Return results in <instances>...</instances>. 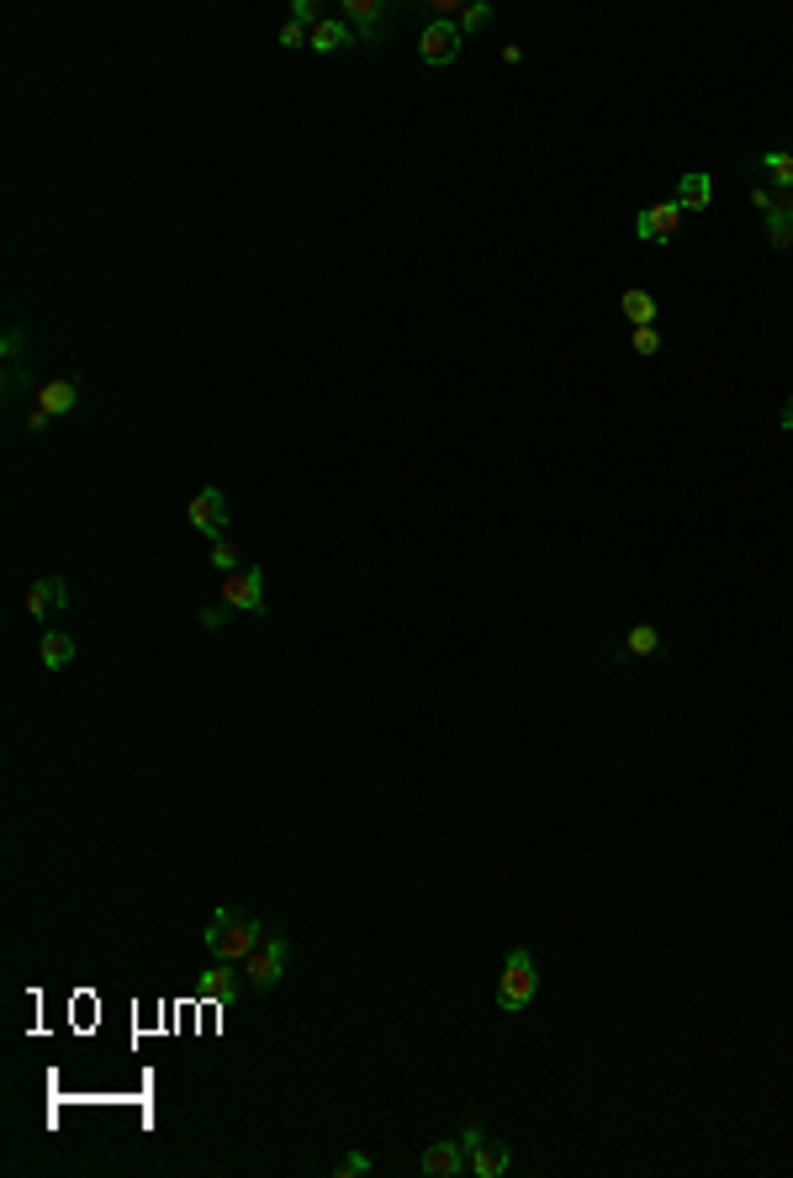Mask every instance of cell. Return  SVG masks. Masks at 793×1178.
Returning <instances> with one entry per match:
<instances>
[{
  "label": "cell",
  "instance_id": "1",
  "mask_svg": "<svg viewBox=\"0 0 793 1178\" xmlns=\"http://www.w3.org/2000/svg\"><path fill=\"white\" fill-rule=\"evenodd\" d=\"M270 936V925L265 920H254V914H238V909H212V920L207 930H201V946L212 951L217 962H244L254 946H260Z\"/></svg>",
  "mask_w": 793,
  "mask_h": 1178
},
{
  "label": "cell",
  "instance_id": "2",
  "mask_svg": "<svg viewBox=\"0 0 793 1178\" xmlns=\"http://www.w3.org/2000/svg\"><path fill=\"white\" fill-rule=\"evenodd\" d=\"M534 994H540V972H534V957L519 946V951H508L503 972H497V1009L524 1015V1009L534 1004Z\"/></svg>",
  "mask_w": 793,
  "mask_h": 1178
},
{
  "label": "cell",
  "instance_id": "3",
  "mask_svg": "<svg viewBox=\"0 0 793 1178\" xmlns=\"http://www.w3.org/2000/svg\"><path fill=\"white\" fill-rule=\"evenodd\" d=\"M286 967H291V941H286V930H270V936L244 957V978H249V988L270 994V988L286 978Z\"/></svg>",
  "mask_w": 793,
  "mask_h": 1178
},
{
  "label": "cell",
  "instance_id": "4",
  "mask_svg": "<svg viewBox=\"0 0 793 1178\" xmlns=\"http://www.w3.org/2000/svg\"><path fill=\"white\" fill-rule=\"evenodd\" d=\"M217 597L233 608V613H249V619H265V566L260 560H249L244 571H228L223 576V587H217Z\"/></svg>",
  "mask_w": 793,
  "mask_h": 1178
},
{
  "label": "cell",
  "instance_id": "5",
  "mask_svg": "<svg viewBox=\"0 0 793 1178\" xmlns=\"http://www.w3.org/2000/svg\"><path fill=\"white\" fill-rule=\"evenodd\" d=\"M460 53H466V37H460V27H455V22H439V16H434V22L418 32V59L429 64V69H439V64H455Z\"/></svg>",
  "mask_w": 793,
  "mask_h": 1178
},
{
  "label": "cell",
  "instance_id": "6",
  "mask_svg": "<svg viewBox=\"0 0 793 1178\" xmlns=\"http://www.w3.org/2000/svg\"><path fill=\"white\" fill-rule=\"evenodd\" d=\"M186 518H191L196 534L223 539L228 534V497H223V486H201V492L186 502Z\"/></svg>",
  "mask_w": 793,
  "mask_h": 1178
},
{
  "label": "cell",
  "instance_id": "7",
  "mask_svg": "<svg viewBox=\"0 0 793 1178\" xmlns=\"http://www.w3.org/2000/svg\"><path fill=\"white\" fill-rule=\"evenodd\" d=\"M386 16H392L386 0H344V22L355 32V43H365V48H376L386 37Z\"/></svg>",
  "mask_w": 793,
  "mask_h": 1178
},
{
  "label": "cell",
  "instance_id": "8",
  "mask_svg": "<svg viewBox=\"0 0 793 1178\" xmlns=\"http://www.w3.org/2000/svg\"><path fill=\"white\" fill-rule=\"evenodd\" d=\"M677 228H682V207H677V201H656V207H645L635 217V238L640 243H667V238H677Z\"/></svg>",
  "mask_w": 793,
  "mask_h": 1178
},
{
  "label": "cell",
  "instance_id": "9",
  "mask_svg": "<svg viewBox=\"0 0 793 1178\" xmlns=\"http://www.w3.org/2000/svg\"><path fill=\"white\" fill-rule=\"evenodd\" d=\"M418 1173H423V1178H455V1173H466V1147H460V1136H455V1142H434L429 1152L418 1157Z\"/></svg>",
  "mask_w": 793,
  "mask_h": 1178
},
{
  "label": "cell",
  "instance_id": "10",
  "mask_svg": "<svg viewBox=\"0 0 793 1178\" xmlns=\"http://www.w3.org/2000/svg\"><path fill=\"white\" fill-rule=\"evenodd\" d=\"M22 608L32 613V619H48V613L69 608V587H64V576H48V582H32V592L22 597Z\"/></svg>",
  "mask_w": 793,
  "mask_h": 1178
},
{
  "label": "cell",
  "instance_id": "11",
  "mask_svg": "<svg viewBox=\"0 0 793 1178\" xmlns=\"http://www.w3.org/2000/svg\"><path fill=\"white\" fill-rule=\"evenodd\" d=\"M75 402H80V381H75V376H69V381H43L38 397H32V407H43L48 418L75 413Z\"/></svg>",
  "mask_w": 793,
  "mask_h": 1178
},
{
  "label": "cell",
  "instance_id": "12",
  "mask_svg": "<svg viewBox=\"0 0 793 1178\" xmlns=\"http://www.w3.org/2000/svg\"><path fill=\"white\" fill-rule=\"evenodd\" d=\"M196 994L201 999H212V1004H228L238 994V972L233 962H212L207 972H196Z\"/></svg>",
  "mask_w": 793,
  "mask_h": 1178
},
{
  "label": "cell",
  "instance_id": "13",
  "mask_svg": "<svg viewBox=\"0 0 793 1178\" xmlns=\"http://www.w3.org/2000/svg\"><path fill=\"white\" fill-rule=\"evenodd\" d=\"M307 48L312 53H344V48H355V32H349L344 16H323V22L307 32Z\"/></svg>",
  "mask_w": 793,
  "mask_h": 1178
},
{
  "label": "cell",
  "instance_id": "14",
  "mask_svg": "<svg viewBox=\"0 0 793 1178\" xmlns=\"http://www.w3.org/2000/svg\"><path fill=\"white\" fill-rule=\"evenodd\" d=\"M508 1168H513V1152H508L503 1142H487V1136H482V1142L471 1147L466 1173H476V1178H503Z\"/></svg>",
  "mask_w": 793,
  "mask_h": 1178
},
{
  "label": "cell",
  "instance_id": "15",
  "mask_svg": "<svg viewBox=\"0 0 793 1178\" xmlns=\"http://www.w3.org/2000/svg\"><path fill=\"white\" fill-rule=\"evenodd\" d=\"M709 201H714V180L704 170H688L677 180V207L682 212H709Z\"/></svg>",
  "mask_w": 793,
  "mask_h": 1178
},
{
  "label": "cell",
  "instance_id": "16",
  "mask_svg": "<svg viewBox=\"0 0 793 1178\" xmlns=\"http://www.w3.org/2000/svg\"><path fill=\"white\" fill-rule=\"evenodd\" d=\"M38 661H43V671H64L69 661H75V634L48 629V634H43V645H38Z\"/></svg>",
  "mask_w": 793,
  "mask_h": 1178
},
{
  "label": "cell",
  "instance_id": "17",
  "mask_svg": "<svg viewBox=\"0 0 793 1178\" xmlns=\"http://www.w3.org/2000/svg\"><path fill=\"white\" fill-rule=\"evenodd\" d=\"M619 312H624V323H630V328H651L661 307H656V296H651V291H640V286H635V291H624V296H619Z\"/></svg>",
  "mask_w": 793,
  "mask_h": 1178
},
{
  "label": "cell",
  "instance_id": "18",
  "mask_svg": "<svg viewBox=\"0 0 793 1178\" xmlns=\"http://www.w3.org/2000/svg\"><path fill=\"white\" fill-rule=\"evenodd\" d=\"M656 650H661V629L656 624H635L630 634H624V656L645 661V656H656Z\"/></svg>",
  "mask_w": 793,
  "mask_h": 1178
},
{
  "label": "cell",
  "instance_id": "19",
  "mask_svg": "<svg viewBox=\"0 0 793 1178\" xmlns=\"http://www.w3.org/2000/svg\"><path fill=\"white\" fill-rule=\"evenodd\" d=\"M756 170H767V180L778 185V191H793V154H783V148L762 154V159H756Z\"/></svg>",
  "mask_w": 793,
  "mask_h": 1178
},
{
  "label": "cell",
  "instance_id": "20",
  "mask_svg": "<svg viewBox=\"0 0 793 1178\" xmlns=\"http://www.w3.org/2000/svg\"><path fill=\"white\" fill-rule=\"evenodd\" d=\"M207 555H212V566L223 571V576H228V571H244V550H238L228 534H223V539H212V550H207Z\"/></svg>",
  "mask_w": 793,
  "mask_h": 1178
},
{
  "label": "cell",
  "instance_id": "21",
  "mask_svg": "<svg viewBox=\"0 0 793 1178\" xmlns=\"http://www.w3.org/2000/svg\"><path fill=\"white\" fill-rule=\"evenodd\" d=\"M492 22V6H487V0H476V6H466V11H460L455 16V27H460V37H471V32H482Z\"/></svg>",
  "mask_w": 793,
  "mask_h": 1178
},
{
  "label": "cell",
  "instance_id": "22",
  "mask_svg": "<svg viewBox=\"0 0 793 1178\" xmlns=\"http://www.w3.org/2000/svg\"><path fill=\"white\" fill-rule=\"evenodd\" d=\"M767 243H772V249H793V217L767 212Z\"/></svg>",
  "mask_w": 793,
  "mask_h": 1178
},
{
  "label": "cell",
  "instance_id": "23",
  "mask_svg": "<svg viewBox=\"0 0 793 1178\" xmlns=\"http://www.w3.org/2000/svg\"><path fill=\"white\" fill-rule=\"evenodd\" d=\"M196 619H201V629H212V634H217V629H223V624L233 619V608L223 603V597H217V603H201V608H196Z\"/></svg>",
  "mask_w": 793,
  "mask_h": 1178
},
{
  "label": "cell",
  "instance_id": "24",
  "mask_svg": "<svg viewBox=\"0 0 793 1178\" xmlns=\"http://www.w3.org/2000/svg\"><path fill=\"white\" fill-rule=\"evenodd\" d=\"M360 1173H371V1157H365V1152H349V1157L334 1163V1178H360Z\"/></svg>",
  "mask_w": 793,
  "mask_h": 1178
},
{
  "label": "cell",
  "instance_id": "25",
  "mask_svg": "<svg viewBox=\"0 0 793 1178\" xmlns=\"http://www.w3.org/2000/svg\"><path fill=\"white\" fill-rule=\"evenodd\" d=\"M0 349H6V360H11V365H22V349H27V333H22V323H11V328H6V339H0Z\"/></svg>",
  "mask_w": 793,
  "mask_h": 1178
},
{
  "label": "cell",
  "instance_id": "26",
  "mask_svg": "<svg viewBox=\"0 0 793 1178\" xmlns=\"http://www.w3.org/2000/svg\"><path fill=\"white\" fill-rule=\"evenodd\" d=\"M323 6H318V0H297V6H291V22H302V27H318L323 22Z\"/></svg>",
  "mask_w": 793,
  "mask_h": 1178
},
{
  "label": "cell",
  "instance_id": "27",
  "mask_svg": "<svg viewBox=\"0 0 793 1178\" xmlns=\"http://www.w3.org/2000/svg\"><path fill=\"white\" fill-rule=\"evenodd\" d=\"M307 32L312 27H302V22H291V16H286V22H281V48L291 53V48H307Z\"/></svg>",
  "mask_w": 793,
  "mask_h": 1178
},
{
  "label": "cell",
  "instance_id": "28",
  "mask_svg": "<svg viewBox=\"0 0 793 1178\" xmlns=\"http://www.w3.org/2000/svg\"><path fill=\"white\" fill-rule=\"evenodd\" d=\"M630 344H635V354H656V349H661L656 323H651V328H635V339H630Z\"/></svg>",
  "mask_w": 793,
  "mask_h": 1178
},
{
  "label": "cell",
  "instance_id": "29",
  "mask_svg": "<svg viewBox=\"0 0 793 1178\" xmlns=\"http://www.w3.org/2000/svg\"><path fill=\"white\" fill-rule=\"evenodd\" d=\"M751 207L767 217L772 207H778V191H772V185H751Z\"/></svg>",
  "mask_w": 793,
  "mask_h": 1178
},
{
  "label": "cell",
  "instance_id": "30",
  "mask_svg": "<svg viewBox=\"0 0 793 1178\" xmlns=\"http://www.w3.org/2000/svg\"><path fill=\"white\" fill-rule=\"evenodd\" d=\"M22 386H27V370H22V365H6V397H16Z\"/></svg>",
  "mask_w": 793,
  "mask_h": 1178
},
{
  "label": "cell",
  "instance_id": "31",
  "mask_svg": "<svg viewBox=\"0 0 793 1178\" xmlns=\"http://www.w3.org/2000/svg\"><path fill=\"white\" fill-rule=\"evenodd\" d=\"M53 418L43 413V407H32V413H27V428H32V434H43V428H48Z\"/></svg>",
  "mask_w": 793,
  "mask_h": 1178
},
{
  "label": "cell",
  "instance_id": "32",
  "mask_svg": "<svg viewBox=\"0 0 793 1178\" xmlns=\"http://www.w3.org/2000/svg\"><path fill=\"white\" fill-rule=\"evenodd\" d=\"M783 428H793V397L783 402Z\"/></svg>",
  "mask_w": 793,
  "mask_h": 1178
}]
</instances>
